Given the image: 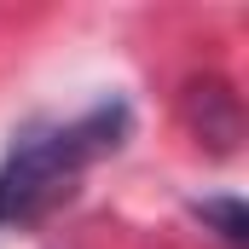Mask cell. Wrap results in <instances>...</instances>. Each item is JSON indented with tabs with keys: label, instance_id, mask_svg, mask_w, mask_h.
<instances>
[{
	"label": "cell",
	"instance_id": "1",
	"mask_svg": "<svg viewBox=\"0 0 249 249\" xmlns=\"http://www.w3.org/2000/svg\"><path fill=\"white\" fill-rule=\"evenodd\" d=\"M127 127H133V116L122 99H99L75 122L23 127L0 162V226H29V220L53 214L93 162L122 151Z\"/></svg>",
	"mask_w": 249,
	"mask_h": 249
},
{
	"label": "cell",
	"instance_id": "2",
	"mask_svg": "<svg viewBox=\"0 0 249 249\" xmlns=\"http://www.w3.org/2000/svg\"><path fill=\"white\" fill-rule=\"evenodd\" d=\"M197 214H203V220H209V226H214V232H220L232 249L244 244L249 214H244V203H238V197H209V203H197Z\"/></svg>",
	"mask_w": 249,
	"mask_h": 249
}]
</instances>
